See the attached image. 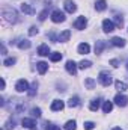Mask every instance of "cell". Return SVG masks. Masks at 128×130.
<instances>
[{"instance_id": "obj_1", "label": "cell", "mask_w": 128, "mask_h": 130, "mask_svg": "<svg viewBox=\"0 0 128 130\" xmlns=\"http://www.w3.org/2000/svg\"><path fill=\"white\" fill-rule=\"evenodd\" d=\"M3 17H5V20L6 21H9V23H15L18 18V14H17V11L14 9V8H5L3 9Z\"/></svg>"}, {"instance_id": "obj_2", "label": "cell", "mask_w": 128, "mask_h": 130, "mask_svg": "<svg viewBox=\"0 0 128 130\" xmlns=\"http://www.w3.org/2000/svg\"><path fill=\"white\" fill-rule=\"evenodd\" d=\"M98 79H99V83H101L102 86H105V88H107V86H110V83L113 82L112 74H110V73H107V71H101Z\"/></svg>"}, {"instance_id": "obj_3", "label": "cell", "mask_w": 128, "mask_h": 130, "mask_svg": "<svg viewBox=\"0 0 128 130\" xmlns=\"http://www.w3.org/2000/svg\"><path fill=\"white\" fill-rule=\"evenodd\" d=\"M51 21H53V23H63L65 21V14L62 11H59V9L53 11V12H51Z\"/></svg>"}, {"instance_id": "obj_4", "label": "cell", "mask_w": 128, "mask_h": 130, "mask_svg": "<svg viewBox=\"0 0 128 130\" xmlns=\"http://www.w3.org/2000/svg\"><path fill=\"white\" fill-rule=\"evenodd\" d=\"M15 89H17L18 92H27V91H29V83H27V80L20 79V80L17 82V85H15Z\"/></svg>"}, {"instance_id": "obj_5", "label": "cell", "mask_w": 128, "mask_h": 130, "mask_svg": "<svg viewBox=\"0 0 128 130\" xmlns=\"http://www.w3.org/2000/svg\"><path fill=\"white\" fill-rule=\"evenodd\" d=\"M86 26H88V20H86V17H78V18L75 20V23H74V27L78 29V30H83Z\"/></svg>"}, {"instance_id": "obj_6", "label": "cell", "mask_w": 128, "mask_h": 130, "mask_svg": "<svg viewBox=\"0 0 128 130\" xmlns=\"http://www.w3.org/2000/svg\"><path fill=\"white\" fill-rule=\"evenodd\" d=\"M102 30H104L105 33L113 32V30H115V23H113L112 20H109V18L104 20V21H102Z\"/></svg>"}, {"instance_id": "obj_7", "label": "cell", "mask_w": 128, "mask_h": 130, "mask_svg": "<svg viewBox=\"0 0 128 130\" xmlns=\"http://www.w3.org/2000/svg\"><path fill=\"white\" fill-rule=\"evenodd\" d=\"M65 68H66V71H68L71 76H75V74H77V64H75L74 61H68L66 65H65Z\"/></svg>"}, {"instance_id": "obj_8", "label": "cell", "mask_w": 128, "mask_h": 130, "mask_svg": "<svg viewBox=\"0 0 128 130\" xmlns=\"http://www.w3.org/2000/svg\"><path fill=\"white\" fill-rule=\"evenodd\" d=\"M63 6H65V11H66V12H69V14H72V12H75V11H77V6H75V3H74L72 0H65Z\"/></svg>"}, {"instance_id": "obj_9", "label": "cell", "mask_w": 128, "mask_h": 130, "mask_svg": "<svg viewBox=\"0 0 128 130\" xmlns=\"http://www.w3.org/2000/svg\"><path fill=\"white\" fill-rule=\"evenodd\" d=\"M115 103L118 104V106H121V107H124V106H127L128 103V98L124 95V94H118L116 97H115Z\"/></svg>"}, {"instance_id": "obj_10", "label": "cell", "mask_w": 128, "mask_h": 130, "mask_svg": "<svg viewBox=\"0 0 128 130\" xmlns=\"http://www.w3.org/2000/svg\"><path fill=\"white\" fill-rule=\"evenodd\" d=\"M21 124H23V127H26V129L32 130L35 126H36V123H35V120L32 118H23V121H21Z\"/></svg>"}, {"instance_id": "obj_11", "label": "cell", "mask_w": 128, "mask_h": 130, "mask_svg": "<svg viewBox=\"0 0 128 130\" xmlns=\"http://www.w3.org/2000/svg\"><path fill=\"white\" fill-rule=\"evenodd\" d=\"M77 50H78V53H80V55H88V53L91 52V45H89L88 42H81V44L78 45V48H77Z\"/></svg>"}, {"instance_id": "obj_12", "label": "cell", "mask_w": 128, "mask_h": 130, "mask_svg": "<svg viewBox=\"0 0 128 130\" xmlns=\"http://www.w3.org/2000/svg\"><path fill=\"white\" fill-rule=\"evenodd\" d=\"M38 55H39V56H48V55H50L48 45H47V44H41V45L38 47Z\"/></svg>"}, {"instance_id": "obj_13", "label": "cell", "mask_w": 128, "mask_h": 130, "mask_svg": "<svg viewBox=\"0 0 128 130\" xmlns=\"http://www.w3.org/2000/svg\"><path fill=\"white\" fill-rule=\"evenodd\" d=\"M65 107V103L62 101V100H54L53 103H51V110H62Z\"/></svg>"}, {"instance_id": "obj_14", "label": "cell", "mask_w": 128, "mask_h": 130, "mask_svg": "<svg viewBox=\"0 0 128 130\" xmlns=\"http://www.w3.org/2000/svg\"><path fill=\"white\" fill-rule=\"evenodd\" d=\"M99 106H101V98H95V100H92V101L89 103V109H91L92 112H96V110L99 109Z\"/></svg>"}, {"instance_id": "obj_15", "label": "cell", "mask_w": 128, "mask_h": 130, "mask_svg": "<svg viewBox=\"0 0 128 130\" xmlns=\"http://www.w3.org/2000/svg\"><path fill=\"white\" fill-rule=\"evenodd\" d=\"M112 44H113L115 47H125V39H124V38H119V36H115V38L112 39Z\"/></svg>"}, {"instance_id": "obj_16", "label": "cell", "mask_w": 128, "mask_h": 130, "mask_svg": "<svg viewBox=\"0 0 128 130\" xmlns=\"http://www.w3.org/2000/svg\"><path fill=\"white\" fill-rule=\"evenodd\" d=\"M115 86H116V89L119 91V92H124V91H127V83L125 82H121V80H116L115 82Z\"/></svg>"}, {"instance_id": "obj_17", "label": "cell", "mask_w": 128, "mask_h": 130, "mask_svg": "<svg viewBox=\"0 0 128 130\" xmlns=\"http://www.w3.org/2000/svg\"><path fill=\"white\" fill-rule=\"evenodd\" d=\"M36 67H38L39 74H45V73H47V70H48V64H47V62H38Z\"/></svg>"}, {"instance_id": "obj_18", "label": "cell", "mask_w": 128, "mask_h": 130, "mask_svg": "<svg viewBox=\"0 0 128 130\" xmlns=\"http://www.w3.org/2000/svg\"><path fill=\"white\" fill-rule=\"evenodd\" d=\"M69 36H71V30H63V32L57 36V39H59L60 42H65V41L69 39Z\"/></svg>"}, {"instance_id": "obj_19", "label": "cell", "mask_w": 128, "mask_h": 130, "mask_svg": "<svg viewBox=\"0 0 128 130\" xmlns=\"http://www.w3.org/2000/svg\"><path fill=\"white\" fill-rule=\"evenodd\" d=\"M95 80H94V79H92V77H88V79H86V80H84V86H86V88H88V89H94V88H95Z\"/></svg>"}, {"instance_id": "obj_20", "label": "cell", "mask_w": 128, "mask_h": 130, "mask_svg": "<svg viewBox=\"0 0 128 130\" xmlns=\"http://www.w3.org/2000/svg\"><path fill=\"white\" fill-rule=\"evenodd\" d=\"M107 8V3H105V0H98L95 3V9L96 11H104Z\"/></svg>"}, {"instance_id": "obj_21", "label": "cell", "mask_w": 128, "mask_h": 130, "mask_svg": "<svg viewBox=\"0 0 128 130\" xmlns=\"http://www.w3.org/2000/svg\"><path fill=\"white\" fill-rule=\"evenodd\" d=\"M112 109H113V103H112V101H104V104H102V110H104V113L112 112Z\"/></svg>"}, {"instance_id": "obj_22", "label": "cell", "mask_w": 128, "mask_h": 130, "mask_svg": "<svg viewBox=\"0 0 128 130\" xmlns=\"http://www.w3.org/2000/svg\"><path fill=\"white\" fill-rule=\"evenodd\" d=\"M105 47V42L104 41H96V44H95V53L96 55H99L101 52H102V48Z\"/></svg>"}, {"instance_id": "obj_23", "label": "cell", "mask_w": 128, "mask_h": 130, "mask_svg": "<svg viewBox=\"0 0 128 130\" xmlns=\"http://www.w3.org/2000/svg\"><path fill=\"white\" fill-rule=\"evenodd\" d=\"M78 104H80V98L78 97H71L69 101H68V106H69V107H75V106H78Z\"/></svg>"}, {"instance_id": "obj_24", "label": "cell", "mask_w": 128, "mask_h": 130, "mask_svg": "<svg viewBox=\"0 0 128 130\" xmlns=\"http://www.w3.org/2000/svg\"><path fill=\"white\" fill-rule=\"evenodd\" d=\"M18 47H20L21 50L29 48V47H30V41H29V39H21V41L18 42Z\"/></svg>"}, {"instance_id": "obj_25", "label": "cell", "mask_w": 128, "mask_h": 130, "mask_svg": "<svg viewBox=\"0 0 128 130\" xmlns=\"http://www.w3.org/2000/svg\"><path fill=\"white\" fill-rule=\"evenodd\" d=\"M50 59H51L53 62H57V61H60V59H62V53L54 52V53H51V55H50Z\"/></svg>"}, {"instance_id": "obj_26", "label": "cell", "mask_w": 128, "mask_h": 130, "mask_svg": "<svg viewBox=\"0 0 128 130\" xmlns=\"http://www.w3.org/2000/svg\"><path fill=\"white\" fill-rule=\"evenodd\" d=\"M75 129H77V124H75L74 120H71V121H68L65 124V130H75Z\"/></svg>"}, {"instance_id": "obj_27", "label": "cell", "mask_w": 128, "mask_h": 130, "mask_svg": "<svg viewBox=\"0 0 128 130\" xmlns=\"http://www.w3.org/2000/svg\"><path fill=\"white\" fill-rule=\"evenodd\" d=\"M21 11H23L24 14H29V15H30V14H33V9L29 6V5H27V3H23V5H21Z\"/></svg>"}, {"instance_id": "obj_28", "label": "cell", "mask_w": 128, "mask_h": 130, "mask_svg": "<svg viewBox=\"0 0 128 130\" xmlns=\"http://www.w3.org/2000/svg\"><path fill=\"white\" fill-rule=\"evenodd\" d=\"M83 127H84V130H94L95 129V123H92V121H86V123L83 124Z\"/></svg>"}, {"instance_id": "obj_29", "label": "cell", "mask_w": 128, "mask_h": 130, "mask_svg": "<svg viewBox=\"0 0 128 130\" xmlns=\"http://www.w3.org/2000/svg\"><path fill=\"white\" fill-rule=\"evenodd\" d=\"M15 62H17V59H15V58H6V59H5V62H3V65L11 67V65H14Z\"/></svg>"}, {"instance_id": "obj_30", "label": "cell", "mask_w": 128, "mask_h": 130, "mask_svg": "<svg viewBox=\"0 0 128 130\" xmlns=\"http://www.w3.org/2000/svg\"><path fill=\"white\" fill-rule=\"evenodd\" d=\"M91 65H92V62H91V61H81V62L78 64V67H80L81 70H86V68H89Z\"/></svg>"}, {"instance_id": "obj_31", "label": "cell", "mask_w": 128, "mask_h": 130, "mask_svg": "<svg viewBox=\"0 0 128 130\" xmlns=\"http://www.w3.org/2000/svg\"><path fill=\"white\" fill-rule=\"evenodd\" d=\"M115 21H116V26H118V27H122V24H124L122 15H116V17H115Z\"/></svg>"}, {"instance_id": "obj_32", "label": "cell", "mask_w": 128, "mask_h": 130, "mask_svg": "<svg viewBox=\"0 0 128 130\" xmlns=\"http://www.w3.org/2000/svg\"><path fill=\"white\" fill-rule=\"evenodd\" d=\"M45 129L47 130H60V127L56 126V124H53V123H47L45 124Z\"/></svg>"}, {"instance_id": "obj_33", "label": "cell", "mask_w": 128, "mask_h": 130, "mask_svg": "<svg viewBox=\"0 0 128 130\" xmlns=\"http://www.w3.org/2000/svg\"><path fill=\"white\" fill-rule=\"evenodd\" d=\"M30 113H32V117L39 118V117H41V109H39V107H33L32 110H30Z\"/></svg>"}, {"instance_id": "obj_34", "label": "cell", "mask_w": 128, "mask_h": 130, "mask_svg": "<svg viewBox=\"0 0 128 130\" xmlns=\"http://www.w3.org/2000/svg\"><path fill=\"white\" fill-rule=\"evenodd\" d=\"M47 15H48V9H44V11L39 14V20H41V21H44V20L47 18Z\"/></svg>"}, {"instance_id": "obj_35", "label": "cell", "mask_w": 128, "mask_h": 130, "mask_svg": "<svg viewBox=\"0 0 128 130\" xmlns=\"http://www.w3.org/2000/svg\"><path fill=\"white\" fill-rule=\"evenodd\" d=\"M36 86H38V85H36V82H35V83H33V86H32V88H30V91H27L30 97H33V95L36 94Z\"/></svg>"}, {"instance_id": "obj_36", "label": "cell", "mask_w": 128, "mask_h": 130, "mask_svg": "<svg viewBox=\"0 0 128 130\" xmlns=\"http://www.w3.org/2000/svg\"><path fill=\"white\" fill-rule=\"evenodd\" d=\"M15 127V121L12 120V121H8L6 123V126H5V129H14Z\"/></svg>"}, {"instance_id": "obj_37", "label": "cell", "mask_w": 128, "mask_h": 130, "mask_svg": "<svg viewBox=\"0 0 128 130\" xmlns=\"http://www.w3.org/2000/svg\"><path fill=\"white\" fill-rule=\"evenodd\" d=\"M36 33H38V27H36V26H32V27L29 29V35L33 36V35H36Z\"/></svg>"}, {"instance_id": "obj_38", "label": "cell", "mask_w": 128, "mask_h": 130, "mask_svg": "<svg viewBox=\"0 0 128 130\" xmlns=\"http://www.w3.org/2000/svg\"><path fill=\"white\" fill-rule=\"evenodd\" d=\"M110 65H112V67H115V68H118V67L121 65V62H119L118 59H112V61H110Z\"/></svg>"}, {"instance_id": "obj_39", "label": "cell", "mask_w": 128, "mask_h": 130, "mask_svg": "<svg viewBox=\"0 0 128 130\" xmlns=\"http://www.w3.org/2000/svg\"><path fill=\"white\" fill-rule=\"evenodd\" d=\"M112 130H122L121 127H115V129H112Z\"/></svg>"}, {"instance_id": "obj_40", "label": "cell", "mask_w": 128, "mask_h": 130, "mask_svg": "<svg viewBox=\"0 0 128 130\" xmlns=\"http://www.w3.org/2000/svg\"><path fill=\"white\" fill-rule=\"evenodd\" d=\"M127 70H128V62H127Z\"/></svg>"}]
</instances>
